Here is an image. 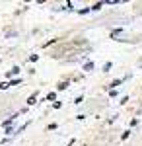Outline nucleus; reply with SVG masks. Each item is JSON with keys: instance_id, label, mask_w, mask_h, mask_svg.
Masks as SVG:
<instances>
[{"instance_id": "nucleus-1", "label": "nucleus", "mask_w": 142, "mask_h": 146, "mask_svg": "<svg viewBox=\"0 0 142 146\" xmlns=\"http://www.w3.org/2000/svg\"><path fill=\"white\" fill-rule=\"evenodd\" d=\"M56 88H58V90H66V88H68V82H58V86H56Z\"/></svg>"}, {"instance_id": "nucleus-2", "label": "nucleus", "mask_w": 142, "mask_h": 146, "mask_svg": "<svg viewBox=\"0 0 142 146\" xmlns=\"http://www.w3.org/2000/svg\"><path fill=\"white\" fill-rule=\"evenodd\" d=\"M111 66H113L111 62H105V64H103V72H109V70H111Z\"/></svg>"}, {"instance_id": "nucleus-3", "label": "nucleus", "mask_w": 142, "mask_h": 146, "mask_svg": "<svg viewBox=\"0 0 142 146\" xmlns=\"http://www.w3.org/2000/svg\"><path fill=\"white\" fill-rule=\"evenodd\" d=\"M92 68H94V62H86L84 64V70H92Z\"/></svg>"}, {"instance_id": "nucleus-4", "label": "nucleus", "mask_w": 142, "mask_h": 146, "mask_svg": "<svg viewBox=\"0 0 142 146\" xmlns=\"http://www.w3.org/2000/svg\"><path fill=\"white\" fill-rule=\"evenodd\" d=\"M35 98H37V94H33L31 98H29V100H27V103H29V105H33V103H35Z\"/></svg>"}, {"instance_id": "nucleus-5", "label": "nucleus", "mask_w": 142, "mask_h": 146, "mask_svg": "<svg viewBox=\"0 0 142 146\" xmlns=\"http://www.w3.org/2000/svg\"><path fill=\"white\" fill-rule=\"evenodd\" d=\"M18 72H20V68H18V66H16V68H12V70H10V72H8V76H12V74H18Z\"/></svg>"}, {"instance_id": "nucleus-6", "label": "nucleus", "mask_w": 142, "mask_h": 146, "mask_svg": "<svg viewBox=\"0 0 142 146\" xmlns=\"http://www.w3.org/2000/svg\"><path fill=\"white\" fill-rule=\"evenodd\" d=\"M119 84H121V80H113V82H111V88H117Z\"/></svg>"}, {"instance_id": "nucleus-7", "label": "nucleus", "mask_w": 142, "mask_h": 146, "mask_svg": "<svg viewBox=\"0 0 142 146\" xmlns=\"http://www.w3.org/2000/svg\"><path fill=\"white\" fill-rule=\"evenodd\" d=\"M99 8H101V2H98V4H94V6H92V10H99Z\"/></svg>"}]
</instances>
